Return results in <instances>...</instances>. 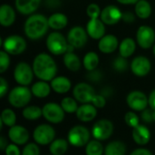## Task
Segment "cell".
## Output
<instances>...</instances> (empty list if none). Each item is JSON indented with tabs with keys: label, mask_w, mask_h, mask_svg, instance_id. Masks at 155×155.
I'll return each instance as SVG.
<instances>
[{
	"label": "cell",
	"mask_w": 155,
	"mask_h": 155,
	"mask_svg": "<svg viewBox=\"0 0 155 155\" xmlns=\"http://www.w3.org/2000/svg\"><path fill=\"white\" fill-rule=\"evenodd\" d=\"M33 137L37 144L40 145L51 144V143L54 140L55 131L49 124H40L34 130Z\"/></svg>",
	"instance_id": "cell-8"
},
{
	"label": "cell",
	"mask_w": 155,
	"mask_h": 155,
	"mask_svg": "<svg viewBox=\"0 0 155 155\" xmlns=\"http://www.w3.org/2000/svg\"><path fill=\"white\" fill-rule=\"evenodd\" d=\"M10 54L5 51H0V73L4 74L10 65Z\"/></svg>",
	"instance_id": "cell-39"
},
{
	"label": "cell",
	"mask_w": 155,
	"mask_h": 155,
	"mask_svg": "<svg viewBox=\"0 0 155 155\" xmlns=\"http://www.w3.org/2000/svg\"><path fill=\"white\" fill-rule=\"evenodd\" d=\"M49 27L54 31L64 29L68 24L67 16L63 13H54L48 17Z\"/></svg>",
	"instance_id": "cell-25"
},
{
	"label": "cell",
	"mask_w": 155,
	"mask_h": 155,
	"mask_svg": "<svg viewBox=\"0 0 155 155\" xmlns=\"http://www.w3.org/2000/svg\"><path fill=\"white\" fill-rule=\"evenodd\" d=\"M45 5L48 8L55 9L61 5L60 0H45Z\"/></svg>",
	"instance_id": "cell-48"
},
{
	"label": "cell",
	"mask_w": 155,
	"mask_h": 155,
	"mask_svg": "<svg viewBox=\"0 0 155 155\" xmlns=\"http://www.w3.org/2000/svg\"><path fill=\"white\" fill-rule=\"evenodd\" d=\"M63 62H64V64L65 65V67L69 71H72V72L79 71L82 66L80 58L74 52H66L64 54Z\"/></svg>",
	"instance_id": "cell-26"
},
{
	"label": "cell",
	"mask_w": 155,
	"mask_h": 155,
	"mask_svg": "<svg viewBox=\"0 0 155 155\" xmlns=\"http://www.w3.org/2000/svg\"><path fill=\"white\" fill-rule=\"evenodd\" d=\"M76 117L78 120L84 123L91 122L97 115V110L94 105L92 104H83L78 107L76 111Z\"/></svg>",
	"instance_id": "cell-21"
},
{
	"label": "cell",
	"mask_w": 155,
	"mask_h": 155,
	"mask_svg": "<svg viewBox=\"0 0 155 155\" xmlns=\"http://www.w3.org/2000/svg\"><path fill=\"white\" fill-rule=\"evenodd\" d=\"M0 45L3 50L11 55H18L23 54L26 49V41L24 37L18 35H12L7 36L4 41L1 38Z\"/></svg>",
	"instance_id": "cell-5"
},
{
	"label": "cell",
	"mask_w": 155,
	"mask_h": 155,
	"mask_svg": "<svg viewBox=\"0 0 155 155\" xmlns=\"http://www.w3.org/2000/svg\"><path fill=\"white\" fill-rule=\"evenodd\" d=\"M32 92L27 86L19 85L13 88L8 94V102L15 108L25 107L32 98Z\"/></svg>",
	"instance_id": "cell-4"
},
{
	"label": "cell",
	"mask_w": 155,
	"mask_h": 155,
	"mask_svg": "<svg viewBox=\"0 0 155 155\" xmlns=\"http://www.w3.org/2000/svg\"><path fill=\"white\" fill-rule=\"evenodd\" d=\"M124 122L125 124L132 128L136 127L139 124V117L134 112H127L124 115Z\"/></svg>",
	"instance_id": "cell-40"
},
{
	"label": "cell",
	"mask_w": 155,
	"mask_h": 155,
	"mask_svg": "<svg viewBox=\"0 0 155 155\" xmlns=\"http://www.w3.org/2000/svg\"><path fill=\"white\" fill-rule=\"evenodd\" d=\"M136 42L143 49H149L153 46L155 32L149 25H141L136 32Z\"/></svg>",
	"instance_id": "cell-12"
},
{
	"label": "cell",
	"mask_w": 155,
	"mask_h": 155,
	"mask_svg": "<svg viewBox=\"0 0 155 155\" xmlns=\"http://www.w3.org/2000/svg\"><path fill=\"white\" fill-rule=\"evenodd\" d=\"M74 99L81 104H91L94 97L95 91L92 85L87 83H79L73 89Z\"/></svg>",
	"instance_id": "cell-11"
},
{
	"label": "cell",
	"mask_w": 155,
	"mask_h": 155,
	"mask_svg": "<svg viewBox=\"0 0 155 155\" xmlns=\"http://www.w3.org/2000/svg\"><path fill=\"white\" fill-rule=\"evenodd\" d=\"M52 90L57 94H65L70 91L72 87L71 81L65 76H55L51 81Z\"/></svg>",
	"instance_id": "cell-24"
},
{
	"label": "cell",
	"mask_w": 155,
	"mask_h": 155,
	"mask_svg": "<svg viewBox=\"0 0 155 155\" xmlns=\"http://www.w3.org/2000/svg\"><path fill=\"white\" fill-rule=\"evenodd\" d=\"M51 84H49L45 81H38L35 83L31 87V92L33 95H35L37 98H45L50 94L51 92Z\"/></svg>",
	"instance_id": "cell-27"
},
{
	"label": "cell",
	"mask_w": 155,
	"mask_h": 155,
	"mask_svg": "<svg viewBox=\"0 0 155 155\" xmlns=\"http://www.w3.org/2000/svg\"><path fill=\"white\" fill-rule=\"evenodd\" d=\"M22 114L25 119L29 121H35L43 115V109L35 105L25 106Z\"/></svg>",
	"instance_id": "cell-33"
},
{
	"label": "cell",
	"mask_w": 155,
	"mask_h": 155,
	"mask_svg": "<svg viewBox=\"0 0 155 155\" xmlns=\"http://www.w3.org/2000/svg\"><path fill=\"white\" fill-rule=\"evenodd\" d=\"M153 54H154L155 56V44L153 45Z\"/></svg>",
	"instance_id": "cell-54"
},
{
	"label": "cell",
	"mask_w": 155,
	"mask_h": 155,
	"mask_svg": "<svg viewBox=\"0 0 155 155\" xmlns=\"http://www.w3.org/2000/svg\"><path fill=\"white\" fill-rule=\"evenodd\" d=\"M6 147H7V142H6L5 137L1 136L0 137V149L2 151H5Z\"/></svg>",
	"instance_id": "cell-52"
},
{
	"label": "cell",
	"mask_w": 155,
	"mask_h": 155,
	"mask_svg": "<svg viewBox=\"0 0 155 155\" xmlns=\"http://www.w3.org/2000/svg\"><path fill=\"white\" fill-rule=\"evenodd\" d=\"M114 132V124L107 119L97 121L92 129V134L95 140L105 141L111 137Z\"/></svg>",
	"instance_id": "cell-10"
},
{
	"label": "cell",
	"mask_w": 155,
	"mask_h": 155,
	"mask_svg": "<svg viewBox=\"0 0 155 155\" xmlns=\"http://www.w3.org/2000/svg\"><path fill=\"white\" fill-rule=\"evenodd\" d=\"M33 71L35 75L42 81H52L57 73V65L54 58L45 53L37 54L33 61Z\"/></svg>",
	"instance_id": "cell-1"
},
{
	"label": "cell",
	"mask_w": 155,
	"mask_h": 155,
	"mask_svg": "<svg viewBox=\"0 0 155 155\" xmlns=\"http://www.w3.org/2000/svg\"><path fill=\"white\" fill-rule=\"evenodd\" d=\"M41 2L42 0H15V5L20 14L29 15L38 9Z\"/></svg>",
	"instance_id": "cell-20"
},
{
	"label": "cell",
	"mask_w": 155,
	"mask_h": 155,
	"mask_svg": "<svg viewBox=\"0 0 155 155\" xmlns=\"http://www.w3.org/2000/svg\"><path fill=\"white\" fill-rule=\"evenodd\" d=\"M152 69L151 61L143 55L136 56L131 63V70L133 74L138 77H143L147 75Z\"/></svg>",
	"instance_id": "cell-16"
},
{
	"label": "cell",
	"mask_w": 155,
	"mask_h": 155,
	"mask_svg": "<svg viewBox=\"0 0 155 155\" xmlns=\"http://www.w3.org/2000/svg\"><path fill=\"white\" fill-rule=\"evenodd\" d=\"M133 139L139 145H145L151 140V132L143 124H138L133 128Z\"/></svg>",
	"instance_id": "cell-22"
},
{
	"label": "cell",
	"mask_w": 155,
	"mask_h": 155,
	"mask_svg": "<svg viewBox=\"0 0 155 155\" xmlns=\"http://www.w3.org/2000/svg\"><path fill=\"white\" fill-rule=\"evenodd\" d=\"M123 12L114 5H109L103 8L100 18L107 25H114L122 20Z\"/></svg>",
	"instance_id": "cell-15"
},
{
	"label": "cell",
	"mask_w": 155,
	"mask_h": 155,
	"mask_svg": "<svg viewBox=\"0 0 155 155\" xmlns=\"http://www.w3.org/2000/svg\"><path fill=\"white\" fill-rule=\"evenodd\" d=\"M126 103L132 110L143 112L149 105V99L144 93L141 91H133L128 94Z\"/></svg>",
	"instance_id": "cell-14"
},
{
	"label": "cell",
	"mask_w": 155,
	"mask_h": 155,
	"mask_svg": "<svg viewBox=\"0 0 155 155\" xmlns=\"http://www.w3.org/2000/svg\"><path fill=\"white\" fill-rule=\"evenodd\" d=\"M148 99H149V105L151 106V108L155 110V89L151 92Z\"/></svg>",
	"instance_id": "cell-51"
},
{
	"label": "cell",
	"mask_w": 155,
	"mask_h": 155,
	"mask_svg": "<svg viewBox=\"0 0 155 155\" xmlns=\"http://www.w3.org/2000/svg\"><path fill=\"white\" fill-rule=\"evenodd\" d=\"M68 44L73 45L75 49L82 48L85 45L88 40V34L86 29L82 26L76 25L72 27L67 34Z\"/></svg>",
	"instance_id": "cell-13"
},
{
	"label": "cell",
	"mask_w": 155,
	"mask_h": 155,
	"mask_svg": "<svg viewBox=\"0 0 155 155\" xmlns=\"http://www.w3.org/2000/svg\"><path fill=\"white\" fill-rule=\"evenodd\" d=\"M122 5H135L139 0H116Z\"/></svg>",
	"instance_id": "cell-53"
},
{
	"label": "cell",
	"mask_w": 155,
	"mask_h": 155,
	"mask_svg": "<svg viewBox=\"0 0 155 155\" xmlns=\"http://www.w3.org/2000/svg\"><path fill=\"white\" fill-rule=\"evenodd\" d=\"M99 64V56L95 52H88L83 59V65L87 71H93Z\"/></svg>",
	"instance_id": "cell-32"
},
{
	"label": "cell",
	"mask_w": 155,
	"mask_h": 155,
	"mask_svg": "<svg viewBox=\"0 0 155 155\" xmlns=\"http://www.w3.org/2000/svg\"><path fill=\"white\" fill-rule=\"evenodd\" d=\"M134 14L141 19H147L152 15V5L147 0H139L134 5Z\"/></svg>",
	"instance_id": "cell-29"
},
{
	"label": "cell",
	"mask_w": 155,
	"mask_h": 155,
	"mask_svg": "<svg viewBox=\"0 0 155 155\" xmlns=\"http://www.w3.org/2000/svg\"><path fill=\"white\" fill-rule=\"evenodd\" d=\"M68 149V141L64 139L54 140L49 147V151L52 155H64Z\"/></svg>",
	"instance_id": "cell-31"
},
{
	"label": "cell",
	"mask_w": 155,
	"mask_h": 155,
	"mask_svg": "<svg viewBox=\"0 0 155 155\" xmlns=\"http://www.w3.org/2000/svg\"><path fill=\"white\" fill-rule=\"evenodd\" d=\"M119 41L114 35H105L98 42V49L103 54H112L119 47Z\"/></svg>",
	"instance_id": "cell-19"
},
{
	"label": "cell",
	"mask_w": 155,
	"mask_h": 155,
	"mask_svg": "<svg viewBox=\"0 0 155 155\" xmlns=\"http://www.w3.org/2000/svg\"><path fill=\"white\" fill-rule=\"evenodd\" d=\"M91 104L93 105H94L96 108H104L106 104V98L104 96H103L101 94H95L94 97L93 98Z\"/></svg>",
	"instance_id": "cell-43"
},
{
	"label": "cell",
	"mask_w": 155,
	"mask_h": 155,
	"mask_svg": "<svg viewBox=\"0 0 155 155\" xmlns=\"http://www.w3.org/2000/svg\"><path fill=\"white\" fill-rule=\"evenodd\" d=\"M119 53L120 55L125 58H128L134 54L136 49V42L130 37L124 38L119 45Z\"/></svg>",
	"instance_id": "cell-28"
},
{
	"label": "cell",
	"mask_w": 155,
	"mask_h": 155,
	"mask_svg": "<svg viewBox=\"0 0 155 155\" xmlns=\"http://www.w3.org/2000/svg\"><path fill=\"white\" fill-rule=\"evenodd\" d=\"M8 91V83L4 77H0V97L3 98Z\"/></svg>",
	"instance_id": "cell-47"
},
{
	"label": "cell",
	"mask_w": 155,
	"mask_h": 155,
	"mask_svg": "<svg viewBox=\"0 0 155 155\" xmlns=\"http://www.w3.org/2000/svg\"><path fill=\"white\" fill-rule=\"evenodd\" d=\"M130 155H153L149 150L144 148H139L134 150Z\"/></svg>",
	"instance_id": "cell-49"
},
{
	"label": "cell",
	"mask_w": 155,
	"mask_h": 155,
	"mask_svg": "<svg viewBox=\"0 0 155 155\" xmlns=\"http://www.w3.org/2000/svg\"><path fill=\"white\" fill-rule=\"evenodd\" d=\"M43 116L45 119L51 124H59L64 119V111L61 104L56 103H47L44 105Z\"/></svg>",
	"instance_id": "cell-9"
},
{
	"label": "cell",
	"mask_w": 155,
	"mask_h": 155,
	"mask_svg": "<svg viewBox=\"0 0 155 155\" xmlns=\"http://www.w3.org/2000/svg\"><path fill=\"white\" fill-rule=\"evenodd\" d=\"M22 155H40V150L36 143H30L23 149Z\"/></svg>",
	"instance_id": "cell-41"
},
{
	"label": "cell",
	"mask_w": 155,
	"mask_h": 155,
	"mask_svg": "<svg viewBox=\"0 0 155 155\" xmlns=\"http://www.w3.org/2000/svg\"><path fill=\"white\" fill-rule=\"evenodd\" d=\"M86 78L93 83H97L103 78V74L100 70H93V71H88V74H86Z\"/></svg>",
	"instance_id": "cell-42"
},
{
	"label": "cell",
	"mask_w": 155,
	"mask_h": 155,
	"mask_svg": "<svg viewBox=\"0 0 155 155\" xmlns=\"http://www.w3.org/2000/svg\"><path fill=\"white\" fill-rule=\"evenodd\" d=\"M125 153L126 146L121 141L111 142L104 149V155H124Z\"/></svg>",
	"instance_id": "cell-30"
},
{
	"label": "cell",
	"mask_w": 155,
	"mask_h": 155,
	"mask_svg": "<svg viewBox=\"0 0 155 155\" xmlns=\"http://www.w3.org/2000/svg\"><path fill=\"white\" fill-rule=\"evenodd\" d=\"M113 68L119 72V73H123L125 72L128 68V61L125 57L123 56H118L116 57L114 62H113Z\"/></svg>",
	"instance_id": "cell-37"
},
{
	"label": "cell",
	"mask_w": 155,
	"mask_h": 155,
	"mask_svg": "<svg viewBox=\"0 0 155 155\" xmlns=\"http://www.w3.org/2000/svg\"><path fill=\"white\" fill-rule=\"evenodd\" d=\"M67 140L68 143L74 147H83L89 143L90 133L84 126L75 125L69 131Z\"/></svg>",
	"instance_id": "cell-6"
},
{
	"label": "cell",
	"mask_w": 155,
	"mask_h": 155,
	"mask_svg": "<svg viewBox=\"0 0 155 155\" xmlns=\"http://www.w3.org/2000/svg\"><path fill=\"white\" fill-rule=\"evenodd\" d=\"M47 50L54 55L64 54L67 52L68 41L67 38L64 36L63 34L58 31H54L50 33L45 41Z\"/></svg>",
	"instance_id": "cell-3"
},
{
	"label": "cell",
	"mask_w": 155,
	"mask_h": 155,
	"mask_svg": "<svg viewBox=\"0 0 155 155\" xmlns=\"http://www.w3.org/2000/svg\"><path fill=\"white\" fill-rule=\"evenodd\" d=\"M48 18L41 14H33L28 16L24 25V32L27 38L38 40L48 31Z\"/></svg>",
	"instance_id": "cell-2"
},
{
	"label": "cell",
	"mask_w": 155,
	"mask_h": 155,
	"mask_svg": "<svg viewBox=\"0 0 155 155\" xmlns=\"http://www.w3.org/2000/svg\"><path fill=\"white\" fill-rule=\"evenodd\" d=\"M101 12H102V10H101L100 6L97 4H94V3H92V4L88 5L87 7H86V15L90 19L100 18Z\"/></svg>",
	"instance_id": "cell-38"
},
{
	"label": "cell",
	"mask_w": 155,
	"mask_h": 155,
	"mask_svg": "<svg viewBox=\"0 0 155 155\" xmlns=\"http://www.w3.org/2000/svg\"><path fill=\"white\" fill-rule=\"evenodd\" d=\"M141 117L142 120L146 123V124H151L153 122V108H149V109H145L142 112L141 114Z\"/></svg>",
	"instance_id": "cell-44"
},
{
	"label": "cell",
	"mask_w": 155,
	"mask_h": 155,
	"mask_svg": "<svg viewBox=\"0 0 155 155\" xmlns=\"http://www.w3.org/2000/svg\"><path fill=\"white\" fill-rule=\"evenodd\" d=\"M104 152L103 144L98 140L90 141L85 147L86 155H102Z\"/></svg>",
	"instance_id": "cell-34"
},
{
	"label": "cell",
	"mask_w": 155,
	"mask_h": 155,
	"mask_svg": "<svg viewBox=\"0 0 155 155\" xmlns=\"http://www.w3.org/2000/svg\"><path fill=\"white\" fill-rule=\"evenodd\" d=\"M135 14H134L133 12L130 11H125L123 13V17L122 20L126 23V24H132L135 21Z\"/></svg>",
	"instance_id": "cell-46"
},
{
	"label": "cell",
	"mask_w": 155,
	"mask_h": 155,
	"mask_svg": "<svg viewBox=\"0 0 155 155\" xmlns=\"http://www.w3.org/2000/svg\"><path fill=\"white\" fill-rule=\"evenodd\" d=\"M15 11L7 4H4L0 6V24L4 27L12 25L15 21Z\"/></svg>",
	"instance_id": "cell-23"
},
{
	"label": "cell",
	"mask_w": 155,
	"mask_h": 155,
	"mask_svg": "<svg viewBox=\"0 0 155 155\" xmlns=\"http://www.w3.org/2000/svg\"><path fill=\"white\" fill-rule=\"evenodd\" d=\"M5 155H21V152L19 148L17 147V144H15V143L8 144L5 150Z\"/></svg>",
	"instance_id": "cell-45"
},
{
	"label": "cell",
	"mask_w": 155,
	"mask_h": 155,
	"mask_svg": "<svg viewBox=\"0 0 155 155\" xmlns=\"http://www.w3.org/2000/svg\"><path fill=\"white\" fill-rule=\"evenodd\" d=\"M8 137L13 143L17 145L25 144L29 140L28 131L21 125H14L8 131Z\"/></svg>",
	"instance_id": "cell-18"
},
{
	"label": "cell",
	"mask_w": 155,
	"mask_h": 155,
	"mask_svg": "<svg viewBox=\"0 0 155 155\" xmlns=\"http://www.w3.org/2000/svg\"><path fill=\"white\" fill-rule=\"evenodd\" d=\"M61 106L64 111L67 114H74L76 113L78 109L77 101L72 97H65L61 101Z\"/></svg>",
	"instance_id": "cell-36"
},
{
	"label": "cell",
	"mask_w": 155,
	"mask_h": 155,
	"mask_svg": "<svg viewBox=\"0 0 155 155\" xmlns=\"http://www.w3.org/2000/svg\"><path fill=\"white\" fill-rule=\"evenodd\" d=\"M33 67L25 62L18 63L14 70V78L19 85H29L34 78Z\"/></svg>",
	"instance_id": "cell-7"
},
{
	"label": "cell",
	"mask_w": 155,
	"mask_h": 155,
	"mask_svg": "<svg viewBox=\"0 0 155 155\" xmlns=\"http://www.w3.org/2000/svg\"><path fill=\"white\" fill-rule=\"evenodd\" d=\"M103 96H104L105 98H107V97H110V96H112V94H113V89L111 88V87H104L102 91H101V93H100Z\"/></svg>",
	"instance_id": "cell-50"
},
{
	"label": "cell",
	"mask_w": 155,
	"mask_h": 155,
	"mask_svg": "<svg viewBox=\"0 0 155 155\" xmlns=\"http://www.w3.org/2000/svg\"><path fill=\"white\" fill-rule=\"evenodd\" d=\"M0 121L6 126L12 127L14 125H15V122H16V115L15 114V112L12 109H5L2 111L1 113V118Z\"/></svg>",
	"instance_id": "cell-35"
},
{
	"label": "cell",
	"mask_w": 155,
	"mask_h": 155,
	"mask_svg": "<svg viewBox=\"0 0 155 155\" xmlns=\"http://www.w3.org/2000/svg\"><path fill=\"white\" fill-rule=\"evenodd\" d=\"M153 122H155V110L153 109Z\"/></svg>",
	"instance_id": "cell-55"
},
{
	"label": "cell",
	"mask_w": 155,
	"mask_h": 155,
	"mask_svg": "<svg viewBox=\"0 0 155 155\" xmlns=\"http://www.w3.org/2000/svg\"><path fill=\"white\" fill-rule=\"evenodd\" d=\"M86 32L88 36L94 40H100L105 35V24L101 18L90 19L86 24Z\"/></svg>",
	"instance_id": "cell-17"
}]
</instances>
